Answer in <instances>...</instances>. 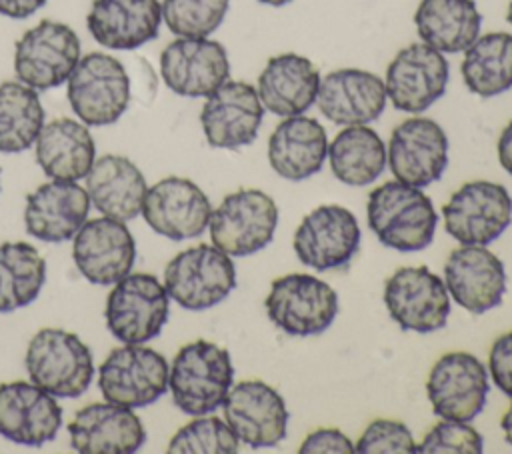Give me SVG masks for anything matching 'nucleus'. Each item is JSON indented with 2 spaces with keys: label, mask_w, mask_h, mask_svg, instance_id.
Returning <instances> with one entry per match:
<instances>
[{
  "label": "nucleus",
  "mask_w": 512,
  "mask_h": 454,
  "mask_svg": "<svg viewBox=\"0 0 512 454\" xmlns=\"http://www.w3.org/2000/svg\"><path fill=\"white\" fill-rule=\"evenodd\" d=\"M366 214L376 238L398 252L424 250L434 240L438 226L430 196L398 180L384 182L368 194Z\"/></svg>",
  "instance_id": "nucleus-1"
},
{
  "label": "nucleus",
  "mask_w": 512,
  "mask_h": 454,
  "mask_svg": "<svg viewBox=\"0 0 512 454\" xmlns=\"http://www.w3.org/2000/svg\"><path fill=\"white\" fill-rule=\"evenodd\" d=\"M232 382L230 352L208 340H194L182 346L168 374L172 400L188 416H204L220 408Z\"/></svg>",
  "instance_id": "nucleus-2"
},
{
  "label": "nucleus",
  "mask_w": 512,
  "mask_h": 454,
  "mask_svg": "<svg viewBox=\"0 0 512 454\" xmlns=\"http://www.w3.org/2000/svg\"><path fill=\"white\" fill-rule=\"evenodd\" d=\"M30 380L58 398L82 396L94 378L90 348L62 328L38 330L24 358Z\"/></svg>",
  "instance_id": "nucleus-3"
},
{
  "label": "nucleus",
  "mask_w": 512,
  "mask_h": 454,
  "mask_svg": "<svg viewBox=\"0 0 512 454\" xmlns=\"http://www.w3.org/2000/svg\"><path fill=\"white\" fill-rule=\"evenodd\" d=\"M264 308L270 322L288 336H314L334 322L338 294L324 280L294 272L272 280Z\"/></svg>",
  "instance_id": "nucleus-4"
},
{
  "label": "nucleus",
  "mask_w": 512,
  "mask_h": 454,
  "mask_svg": "<svg viewBox=\"0 0 512 454\" xmlns=\"http://www.w3.org/2000/svg\"><path fill=\"white\" fill-rule=\"evenodd\" d=\"M68 82V102L86 126L114 124L130 102V76L120 60L104 52L82 56Z\"/></svg>",
  "instance_id": "nucleus-5"
},
{
  "label": "nucleus",
  "mask_w": 512,
  "mask_h": 454,
  "mask_svg": "<svg viewBox=\"0 0 512 454\" xmlns=\"http://www.w3.org/2000/svg\"><path fill=\"white\" fill-rule=\"evenodd\" d=\"M236 286L232 258L214 244H198L178 252L164 270V288L186 310H208Z\"/></svg>",
  "instance_id": "nucleus-6"
},
{
  "label": "nucleus",
  "mask_w": 512,
  "mask_h": 454,
  "mask_svg": "<svg viewBox=\"0 0 512 454\" xmlns=\"http://www.w3.org/2000/svg\"><path fill=\"white\" fill-rule=\"evenodd\" d=\"M278 226L276 202L258 188L228 194L210 214V238L228 256H250L266 248Z\"/></svg>",
  "instance_id": "nucleus-7"
},
{
  "label": "nucleus",
  "mask_w": 512,
  "mask_h": 454,
  "mask_svg": "<svg viewBox=\"0 0 512 454\" xmlns=\"http://www.w3.org/2000/svg\"><path fill=\"white\" fill-rule=\"evenodd\" d=\"M170 310V296L152 274L134 272L120 278L106 300V326L124 344H144L156 338Z\"/></svg>",
  "instance_id": "nucleus-8"
},
{
  "label": "nucleus",
  "mask_w": 512,
  "mask_h": 454,
  "mask_svg": "<svg viewBox=\"0 0 512 454\" xmlns=\"http://www.w3.org/2000/svg\"><path fill=\"white\" fill-rule=\"evenodd\" d=\"M80 60V38L64 22L40 20L26 30L14 48V72L34 90L64 84Z\"/></svg>",
  "instance_id": "nucleus-9"
},
{
  "label": "nucleus",
  "mask_w": 512,
  "mask_h": 454,
  "mask_svg": "<svg viewBox=\"0 0 512 454\" xmlns=\"http://www.w3.org/2000/svg\"><path fill=\"white\" fill-rule=\"evenodd\" d=\"M166 358L142 344L114 348L98 368V388L104 400L142 408L156 402L168 390Z\"/></svg>",
  "instance_id": "nucleus-10"
},
{
  "label": "nucleus",
  "mask_w": 512,
  "mask_h": 454,
  "mask_svg": "<svg viewBox=\"0 0 512 454\" xmlns=\"http://www.w3.org/2000/svg\"><path fill=\"white\" fill-rule=\"evenodd\" d=\"M444 230L460 244L486 246L512 222V198L502 184L472 180L442 206Z\"/></svg>",
  "instance_id": "nucleus-11"
},
{
  "label": "nucleus",
  "mask_w": 512,
  "mask_h": 454,
  "mask_svg": "<svg viewBox=\"0 0 512 454\" xmlns=\"http://www.w3.org/2000/svg\"><path fill=\"white\" fill-rule=\"evenodd\" d=\"M390 318L406 332H436L450 316V294L444 280L426 266L398 268L384 284Z\"/></svg>",
  "instance_id": "nucleus-12"
},
{
  "label": "nucleus",
  "mask_w": 512,
  "mask_h": 454,
  "mask_svg": "<svg viewBox=\"0 0 512 454\" xmlns=\"http://www.w3.org/2000/svg\"><path fill=\"white\" fill-rule=\"evenodd\" d=\"M488 390V370L470 352L440 356L426 380L432 410L444 420H474L486 406Z\"/></svg>",
  "instance_id": "nucleus-13"
},
{
  "label": "nucleus",
  "mask_w": 512,
  "mask_h": 454,
  "mask_svg": "<svg viewBox=\"0 0 512 454\" xmlns=\"http://www.w3.org/2000/svg\"><path fill=\"white\" fill-rule=\"evenodd\" d=\"M362 232L356 216L338 204L308 212L294 232V252L304 266L318 272L346 266L360 250Z\"/></svg>",
  "instance_id": "nucleus-14"
},
{
  "label": "nucleus",
  "mask_w": 512,
  "mask_h": 454,
  "mask_svg": "<svg viewBox=\"0 0 512 454\" xmlns=\"http://www.w3.org/2000/svg\"><path fill=\"white\" fill-rule=\"evenodd\" d=\"M386 162L398 182L426 188L448 166V136L432 118L412 116L392 130Z\"/></svg>",
  "instance_id": "nucleus-15"
},
{
  "label": "nucleus",
  "mask_w": 512,
  "mask_h": 454,
  "mask_svg": "<svg viewBox=\"0 0 512 454\" xmlns=\"http://www.w3.org/2000/svg\"><path fill=\"white\" fill-rule=\"evenodd\" d=\"M450 66L442 52L416 42L398 50L386 68V96L400 112L420 114L446 92Z\"/></svg>",
  "instance_id": "nucleus-16"
},
{
  "label": "nucleus",
  "mask_w": 512,
  "mask_h": 454,
  "mask_svg": "<svg viewBox=\"0 0 512 454\" xmlns=\"http://www.w3.org/2000/svg\"><path fill=\"white\" fill-rule=\"evenodd\" d=\"M160 74L174 94L206 98L230 78L228 52L208 36H178L160 54Z\"/></svg>",
  "instance_id": "nucleus-17"
},
{
  "label": "nucleus",
  "mask_w": 512,
  "mask_h": 454,
  "mask_svg": "<svg viewBox=\"0 0 512 454\" xmlns=\"http://www.w3.org/2000/svg\"><path fill=\"white\" fill-rule=\"evenodd\" d=\"M224 420L250 448H272L286 438L288 408L278 390L262 380L234 384L222 404Z\"/></svg>",
  "instance_id": "nucleus-18"
},
{
  "label": "nucleus",
  "mask_w": 512,
  "mask_h": 454,
  "mask_svg": "<svg viewBox=\"0 0 512 454\" xmlns=\"http://www.w3.org/2000/svg\"><path fill=\"white\" fill-rule=\"evenodd\" d=\"M140 214L156 234L188 240L198 238L208 228L212 206L192 180L168 176L146 190Z\"/></svg>",
  "instance_id": "nucleus-19"
},
{
  "label": "nucleus",
  "mask_w": 512,
  "mask_h": 454,
  "mask_svg": "<svg viewBox=\"0 0 512 454\" xmlns=\"http://www.w3.org/2000/svg\"><path fill=\"white\" fill-rule=\"evenodd\" d=\"M264 118V106L256 86L242 80H226L216 88L200 112L206 142L212 148H240L256 140Z\"/></svg>",
  "instance_id": "nucleus-20"
},
{
  "label": "nucleus",
  "mask_w": 512,
  "mask_h": 454,
  "mask_svg": "<svg viewBox=\"0 0 512 454\" xmlns=\"http://www.w3.org/2000/svg\"><path fill=\"white\" fill-rule=\"evenodd\" d=\"M72 258L88 282L108 286L130 274L136 244L122 220L102 216L86 220L74 234Z\"/></svg>",
  "instance_id": "nucleus-21"
},
{
  "label": "nucleus",
  "mask_w": 512,
  "mask_h": 454,
  "mask_svg": "<svg viewBox=\"0 0 512 454\" xmlns=\"http://www.w3.org/2000/svg\"><path fill=\"white\" fill-rule=\"evenodd\" d=\"M444 284L458 306L484 314L496 308L506 294V268L486 246L462 244L446 258Z\"/></svg>",
  "instance_id": "nucleus-22"
},
{
  "label": "nucleus",
  "mask_w": 512,
  "mask_h": 454,
  "mask_svg": "<svg viewBox=\"0 0 512 454\" xmlns=\"http://www.w3.org/2000/svg\"><path fill=\"white\" fill-rule=\"evenodd\" d=\"M62 428L56 396L34 382L0 384V434L22 446H42Z\"/></svg>",
  "instance_id": "nucleus-23"
},
{
  "label": "nucleus",
  "mask_w": 512,
  "mask_h": 454,
  "mask_svg": "<svg viewBox=\"0 0 512 454\" xmlns=\"http://www.w3.org/2000/svg\"><path fill=\"white\" fill-rule=\"evenodd\" d=\"M70 446L80 454H132L146 442L142 420L128 406L94 402L68 424Z\"/></svg>",
  "instance_id": "nucleus-24"
},
{
  "label": "nucleus",
  "mask_w": 512,
  "mask_h": 454,
  "mask_svg": "<svg viewBox=\"0 0 512 454\" xmlns=\"http://www.w3.org/2000/svg\"><path fill=\"white\" fill-rule=\"evenodd\" d=\"M384 80L368 70L340 68L320 78L316 104L324 118L338 126L370 124L386 108Z\"/></svg>",
  "instance_id": "nucleus-25"
},
{
  "label": "nucleus",
  "mask_w": 512,
  "mask_h": 454,
  "mask_svg": "<svg viewBox=\"0 0 512 454\" xmlns=\"http://www.w3.org/2000/svg\"><path fill=\"white\" fill-rule=\"evenodd\" d=\"M90 198L86 188L70 180L40 184L26 196V232L44 242H66L88 218Z\"/></svg>",
  "instance_id": "nucleus-26"
},
{
  "label": "nucleus",
  "mask_w": 512,
  "mask_h": 454,
  "mask_svg": "<svg viewBox=\"0 0 512 454\" xmlns=\"http://www.w3.org/2000/svg\"><path fill=\"white\" fill-rule=\"evenodd\" d=\"M160 24V0H94L86 16L92 38L112 50L140 48L158 36Z\"/></svg>",
  "instance_id": "nucleus-27"
},
{
  "label": "nucleus",
  "mask_w": 512,
  "mask_h": 454,
  "mask_svg": "<svg viewBox=\"0 0 512 454\" xmlns=\"http://www.w3.org/2000/svg\"><path fill=\"white\" fill-rule=\"evenodd\" d=\"M320 72L306 56L284 52L272 56L258 76L256 92L264 110L288 118L316 104Z\"/></svg>",
  "instance_id": "nucleus-28"
},
{
  "label": "nucleus",
  "mask_w": 512,
  "mask_h": 454,
  "mask_svg": "<svg viewBox=\"0 0 512 454\" xmlns=\"http://www.w3.org/2000/svg\"><path fill=\"white\" fill-rule=\"evenodd\" d=\"M326 158L328 136L316 118L288 116L268 138V162L286 180L298 182L314 176L322 170Z\"/></svg>",
  "instance_id": "nucleus-29"
},
{
  "label": "nucleus",
  "mask_w": 512,
  "mask_h": 454,
  "mask_svg": "<svg viewBox=\"0 0 512 454\" xmlns=\"http://www.w3.org/2000/svg\"><path fill=\"white\" fill-rule=\"evenodd\" d=\"M146 178L126 156L106 154L94 160L86 174V192L98 212L116 220H134L142 212Z\"/></svg>",
  "instance_id": "nucleus-30"
},
{
  "label": "nucleus",
  "mask_w": 512,
  "mask_h": 454,
  "mask_svg": "<svg viewBox=\"0 0 512 454\" xmlns=\"http://www.w3.org/2000/svg\"><path fill=\"white\" fill-rule=\"evenodd\" d=\"M34 144L36 162L52 180L76 182L86 178L96 160V144L88 126L72 118L44 124Z\"/></svg>",
  "instance_id": "nucleus-31"
},
{
  "label": "nucleus",
  "mask_w": 512,
  "mask_h": 454,
  "mask_svg": "<svg viewBox=\"0 0 512 454\" xmlns=\"http://www.w3.org/2000/svg\"><path fill=\"white\" fill-rule=\"evenodd\" d=\"M414 24L424 44L442 54H456L480 36L482 16L474 0H420Z\"/></svg>",
  "instance_id": "nucleus-32"
},
{
  "label": "nucleus",
  "mask_w": 512,
  "mask_h": 454,
  "mask_svg": "<svg viewBox=\"0 0 512 454\" xmlns=\"http://www.w3.org/2000/svg\"><path fill=\"white\" fill-rule=\"evenodd\" d=\"M328 162L342 184L362 188L384 172L386 146L380 134L366 124L344 126L328 144Z\"/></svg>",
  "instance_id": "nucleus-33"
},
{
  "label": "nucleus",
  "mask_w": 512,
  "mask_h": 454,
  "mask_svg": "<svg viewBox=\"0 0 512 454\" xmlns=\"http://www.w3.org/2000/svg\"><path fill=\"white\" fill-rule=\"evenodd\" d=\"M466 88L482 98L498 96L512 88V34L488 32L466 50L460 66Z\"/></svg>",
  "instance_id": "nucleus-34"
},
{
  "label": "nucleus",
  "mask_w": 512,
  "mask_h": 454,
  "mask_svg": "<svg viewBox=\"0 0 512 454\" xmlns=\"http://www.w3.org/2000/svg\"><path fill=\"white\" fill-rule=\"evenodd\" d=\"M44 126V108L38 90L8 80L0 84V152L28 150Z\"/></svg>",
  "instance_id": "nucleus-35"
},
{
  "label": "nucleus",
  "mask_w": 512,
  "mask_h": 454,
  "mask_svg": "<svg viewBox=\"0 0 512 454\" xmlns=\"http://www.w3.org/2000/svg\"><path fill=\"white\" fill-rule=\"evenodd\" d=\"M44 280L46 260L32 244H0V312H14L34 302Z\"/></svg>",
  "instance_id": "nucleus-36"
},
{
  "label": "nucleus",
  "mask_w": 512,
  "mask_h": 454,
  "mask_svg": "<svg viewBox=\"0 0 512 454\" xmlns=\"http://www.w3.org/2000/svg\"><path fill=\"white\" fill-rule=\"evenodd\" d=\"M240 440L226 420L218 416H196L184 424L168 442L170 454H234Z\"/></svg>",
  "instance_id": "nucleus-37"
},
{
  "label": "nucleus",
  "mask_w": 512,
  "mask_h": 454,
  "mask_svg": "<svg viewBox=\"0 0 512 454\" xmlns=\"http://www.w3.org/2000/svg\"><path fill=\"white\" fill-rule=\"evenodd\" d=\"M230 0H162V20L182 38H206L222 22Z\"/></svg>",
  "instance_id": "nucleus-38"
},
{
  "label": "nucleus",
  "mask_w": 512,
  "mask_h": 454,
  "mask_svg": "<svg viewBox=\"0 0 512 454\" xmlns=\"http://www.w3.org/2000/svg\"><path fill=\"white\" fill-rule=\"evenodd\" d=\"M484 450V438L468 422L444 420L434 424L430 432L416 444L420 454H480Z\"/></svg>",
  "instance_id": "nucleus-39"
},
{
  "label": "nucleus",
  "mask_w": 512,
  "mask_h": 454,
  "mask_svg": "<svg viewBox=\"0 0 512 454\" xmlns=\"http://www.w3.org/2000/svg\"><path fill=\"white\" fill-rule=\"evenodd\" d=\"M358 454H412L416 442L404 422L378 418L366 426L358 442L354 444Z\"/></svg>",
  "instance_id": "nucleus-40"
},
{
  "label": "nucleus",
  "mask_w": 512,
  "mask_h": 454,
  "mask_svg": "<svg viewBox=\"0 0 512 454\" xmlns=\"http://www.w3.org/2000/svg\"><path fill=\"white\" fill-rule=\"evenodd\" d=\"M488 370L504 396L512 398V330L494 340L488 354Z\"/></svg>",
  "instance_id": "nucleus-41"
},
{
  "label": "nucleus",
  "mask_w": 512,
  "mask_h": 454,
  "mask_svg": "<svg viewBox=\"0 0 512 454\" xmlns=\"http://www.w3.org/2000/svg\"><path fill=\"white\" fill-rule=\"evenodd\" d=\"M298 452L300 454H328V452L352 454L354 452V444L338 428H318V430L310 432L304 438V442L300 444Z\"/></svg>",
  "instance_id": "nucleus-42"
},
{
  "label": "nucleus",
  "mask_w": 512,
  "mask_h": 454,
  "mask_svg": "<svg viewBox=\"0 0 512 454\" xmlns=\"http://www.w3.org/2000/svg\"><path fill=\"white\" fill-rule=\"evenodd\" d=\"M44 4L46 0H0V14L22 20L38 12Z\"/></svg>",
  "instance_id": "nucleus-43"
},
{
  "label": "nucleus",
  "mask_w": 512,
  "mask_h": 454,
  "mask_svg": "<svg viewBox=\"0 0 512 454\" xmlns=\"http://www.w3.org/2000/svg\"><path fill=\"white\" fill-rule=\"evenodd\" d=\"M498 160H500V166L512 176V120L500 132V138H498Z\"/></svg>",
  "instance_id": "nucleus-44"
},
{
  "label": "nucleus",
  "mask_w": 512,
  "mask_h": 454,
  "mask_svg": "<svg viewBox=\"0 0 512 454\" xmlns=\"http://www.w3.org/2000/svg\"><path fill=\"white\" fill-rule=\"evenodd\" d=\"M500 426H502V432H504L506 442L512 446V402H510L508 410L504 412V416H502V420H500Z\"/></svg>",
  "instance_id": "nucleus-45"
},
{
  "label": "nucleus",
  "mask_w": 512,
  "mask_h": 454,
  "mask_svg": "<svg viewBox=\"0 0 512 454\" xmlns=\"http://www.w3.org/2000/svg\"><path fill=\"white\" fill-rule=\"evenodd\" d=\"M262 4H268V6H284V4H290L292 0H258Z\"/></svg>",
  "instance_id": "nucleus-46"
},
{
  "label": "nucleus",
  "mask_w": 512,
  "mask_h": 454,
  "mask_svg": "<svg viewBox=\"0 0 512 454\" xmlns=\"http://www.w3.org/2000/svg\"><path fill=\"white\" fill-rule=\"evenodd\" d=\"M506 20H508V24L512 26V0L508 2V8H506Z\"/></svg>",
  "instance_id": "nucleus-47"
}]
</instances>
